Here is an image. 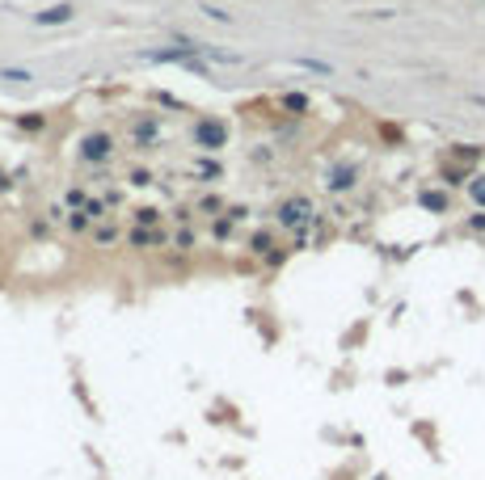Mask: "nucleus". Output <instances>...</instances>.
Masks as SVG:
<instances>
[{
  "label": "nucleus",
  "mask_w": 485,
  "mask_h": 480,
  "mask_svg": "<svg viewBox=\"0 0 485 480\" xmlns=\"http://www.w3.org/2000/svg\"><path fill=\"white\" fill-rule=\"evenodd\" d=\"M468 194H473V202H481V206H485V177H477V181L468 186Z\"/></svg>",
  "instance_id": "423d86ee"
},
{
  "label": "nucleus",
  "mask_w": 485,
  "mask_h": 480,
  "mask_svg": "<svg viewBox=\"0 0 485 480\" xmlns=\"http://www.w3.org/2000/svg\"><path fill=\"white\" fill-rule=\"evenodd\" d=\"M105 152H110V139H105V135H93V139L85 143V156H97V160H101Z\"/></svg>",
  "instance_id": "39448f33"
},
{
  "label": "nucleus",
  "mask_w": 485,
  "mask_h": 480,
  "mask_svg": "<svg viewBox=\"0 0 485 480\" xmlns=\"http://www.w3.org/2000/svg\"><path fill=\"white\" fill-rule=\"evenodd\" d=\"M350 181H355V165H342V169L330 173V186H334V190H346Z\"/></svg>",
  "instance_id": "20e7f679"
},
{
  "label": "nucleus",
  "mask_w": 485,
  "mask_h": 480,
  "mask_svg": "<svg viewBox=\"0 0 485 480\" xmlns=\"http://www.w3.org/2000/svg\"><path fill=\"white\" fill-rule=\"evenodd\" d=\"M194 143H198V148H207V152L224 148V143H228V127H224L220 118H203V123L194 127Z\"/></svg>",
  "instance_id": "f257e3e1"
},
{
  "label": "nucleus",
  "mask_w": 485,
  "mask_h": 480,
  "mask_svg": "<svg viewBox=\"0 0 485 480\" xmlns=\"http://www.w3.org/2000/svg\"><path fill=\"white\" fill-rule=\"evenodd\" d=\"M203 13H207V17H215V21H228V17H232V13H228V9H215V5H207V9H203Z\"/></svg>",
  "instance_id": "0eeeda50"
},
{
  "label": "nucleus",
  "mask_w": 485,
  "mask_h": 480,
  "mask_svg": "<svg viewBox=\"0 0 485 480\" xmlns=\"http://www.w3.org/2000/svg\"><path fill=\"white\" fill-rule=\"evenodd\" d=\"M308 220V202L304 198H291V202H283V211H279V224H304Z\"/></svg>",
  "instance_id": "f03ea898"
},
{
  "label": "nucleus",
  "mask_w": 485,
  "mask_h": 480,
  "mask_svg": "<svg viewBox=\"0 0 485 480\" xmlns=\"http://www.w3.org/2000/svg\"><path fill=\"white\" fill-rule=\"evenodd\" d=\"M300 68H312V72H330V64H316V60H296Z\"/></svg>",
  "instance_id": "1a4fd4ad"
},
{
  "label": "nucleus",
  "mask_w": 485,
  "mask_h": 480,
  "mask_svg": "<svg viewBox=\"0 0 485 480\" xmlns=\"http://www.w3.org/2000/svg\"><path fill=\"white\" fill-rule=\"evenodd\" d=\"M422 202H426V206H435V211H443V194H422Z\"/></svg>",
  "instance_id": "6e6552de"
},
{
  "label": "nucleus",
  "mask_w": 485,
  "mask_h": 480,
  "mask_svg": "<svg viewBox=\"0 0 485 480\" xmlns=\"http://www.w3.org/2000/svg\"><path fill=\"white\" fill-rule=\"evenodd\" d=\"M0 76L5 80H30V72H13V68H0Z\"/></svg>",
  "instance_id": "9d476101"
},
{
  "label": "nucleus",
  "mask_w": 485,
  "mask_h": 480,
  "mask_svg": "<svg viewBox=\"0 0 485 480\" xmlns=\"http://www.w3.org/2000/svg\"><path fill=\"white\" fill-rule=\"evenodd\" d=\"M34 21H38V26H64V21H72V9H68V5H56V9L38 13Z\"/></svg>",
  "instance_id": "7ed1b4c3"
}]
</instances>
